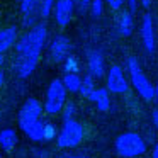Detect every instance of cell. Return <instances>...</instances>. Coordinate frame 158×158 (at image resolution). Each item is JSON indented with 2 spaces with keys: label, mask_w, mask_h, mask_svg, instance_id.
Here are the masks:
<instances>
[{
  "label": "cell",
  "mask_w": 158,
  "mask_h": 158,
  "mask_svg": "<svg viewBox=\"0 0 158 158\" xmlns=\"http://www.w3.org/2000/svg\"><path fill=\"white\" fill-rule=\"evenodd\" d=\"M46 39H48V27L44 22H38L22 36H19L15 43V55L12 60V70L19 78H27L36 70Z\"/></svg>",
  "instance_id": "obj_1"
},
{
  "label": "cell",
  "mask_w": 158,
  "mask_h": 158,
  "mask_svg": "<svg viewBox=\"0 0 158 158\" xmlns=\"http://www.w3.org/2000/svg\"><path fill=\"white\" fill-rule=\"evenodd\" d=\"M146 141L134 131H124L114 141V151L121 158H138L146 153Z\"/></svg>",
  "instance_id": "obj_2"
},
{
  "label": "cell",
  "mask_w": 158,
  "mask_h": 158,
  "mask_svg": "<svg viewBox=\"0 0 158 158\" xmlns=\"http://www.w3.org/2000/svg\"><path fill=\"white\" fill-rule=\"evenodd\" d=\"M126 65H127V73L131 77V83H133L134 90L139 94L141 99L148 100V102L153 100L155 99V85L146 77V73L143 72V68L139 66L138 60L134 56H127Z\"/></svg>",
  "instance_id": "obj_3"
},
{
  "label": "cell",
  "mask_w": 158,
  "mask_h": 158,
  "mask_svg": "<svg viewBox=\"0 0 158 158\" xmlns=\"http://www.w3.org/2000/svg\"><path fill=\"white\" fill-rule=\"evenodd\" d=\"M66 94L68 92H66L61 78H55L49 82L44 102H43V109H44V112L48 116H58V114H61L63 107L66 104Z\"/></svg>",
  "instance_id": "obj_4"
},
{
  "label": "cell",
  "mask_w": 158,
  "mask_h": 158,
  "mask_svg": "<svg viewBox=\"0 0 158 158\" xmlns=\"http://www.w3.org/2000/svg\"><path fill=\"white\" fill-rule=\"evenodd\" d=\"M83 126L77 119L63 121V126L56 136V143L60 148H77L83 141Z\"/></svg>",
  "instance_id": "obj_5"
},
{
  "label": "cell",
  "mask_w": 158,
  "mask_h": 158,
  "mask_svg": "<svg viewBox=\"0 0 158 158\" xmlns=\"http://www.w3.org/2000/svg\"><path fill=\"white\" fill-rule=\"evenodd\" d=\"M44 112L43 109V102L38 100L36 97H29V99L24 100V104L21 106L17 114V124H19V129L24 131L26 127H29L31 124L41 121V116Z\"/></svg>",
  "instance_id": "obj_6"
},
{
  "label": "cell",
  "mask_w": 158,
  "mask_h": 158,
  "mask_svg": "<svg viewBox=\"0 0 158 158\" xmlns=\"http://www.w3.org/2000/svg\"><path fill=\"white\" fill-rule=\"evenodd\" d=\"M107 90L112 94H126L129 90V82L119 65H112L106 73Z\"/></svg>",
  "instance_id": "obj_7"
},
{
  "label": "cell",
  "mask_w": 158,
  "mask_h": 158,
  "mask_svg": "<svg viewBox=\"0 0 158 158\" xmlns=\"http://www.w3.org/2000/svg\"><path fill=\"white\" fill-rule=\"evenodd\" d=\"M72 55V41L68 36L58 34L49 43V56L55 63H63L68 56Z\"/></svg>",
  "instance_id": "obj_8"
},
{
  "label": "cell",
  "mask_w": 158,
  "mask_h": 158,
  "mask_svg": "<svg viewBox=\"0 0 158 158\" xmlns=\"http://www.w3.org/2000/svg\"><path fill=\"white\" fill-rule=\"evenodd\" d=\"M75 14V4L73 0H56L53 7V17L60 27H66L72 22Z\"/></svg>",
  "instance_id": "obj_9"
},
{
  "label": "cell",
  "mask_w": 158,
  "mask_h": 158,
  "mask_svg": "<svg viewBox=\"0 0 158 158\" xmlns=\"http://www.w3.org/2000/svg\"><path fill=\"white\" fill-rule=\"evenodd\" d=\"M19 5H21V15L24 27H32V26L38 24L36 19L39 17L41 0H19Z\"/></svg>",
  "instance_id": "obj_10"
},
{
  "label": "cell",
  "mask_w": 158,
  "mask_h": 158,
  "mask_svg": "<svg viewBox=\"0 0 158 158\" xmlns=\"http://www.w3.org/2000/svg\"><path fill=\"white\" fill-rule=\"evenodd\" d=\"M87 68H89V75L94 80H100L106 77V61L100 51L92 49L87 55Z\"/></svg>",
  "instance_id": "obj_11"
},
{
  "label": "cell",
  "mask_w": 158,
  "mask_h": 158,
  "mask_svg": "<svg viewBox=\"0 0 158 158\" xmlns=\"http://www.w3.org/2000/svg\"><path fill=\"white\" fill-rule=\"evenodd\" d=\"M141 41L143 46L148 53L155 51L156 46V38H155V26H153V19L150 14H144L141 19Z\"/></svg>",
  "instance_id": "obj_12"
},
{
  "label": "cell",
  "mask_w": 158,
  "mask_h": 158,
  "mask_svg": "<svg viewBox=\"0 0 158 158\" xmlns=\"http://www.w3.org/2000/svg\"><path fill=\"white\" fill-rule=\"evenodd\" d=\"M19 39V29L17 26H7L0 29V55H5L15 46Z\"/></svg>",
  "instance_id": "obj_13"
},
{
  "label": "cell",
  "mask_w": 158,
  "mask_h": 158,
  "mask_svg": "<svg viewBox=\"0 0 158 158\" xmlns=\"http://www.w3.org/2000/svg\"><path fill=\"white\" fill-rule=\"evenodd\" d=\"M19 143V136L17 131L12 129V127H5V129L0 131V150L5 151V153H10L15 150Z\"/></svg>",
  "instance_id": "obj_14"
},
{
  "label": "cell",
  "mask_w": 158,
  "mask_h": 158,
  "mask_svg": "<svg viewBox=\"0 0 158 158\" xmlns=\"http://www.w3.org/2000/svg\"><path fill=\"white\" fill-rule=\"evenodd\" d=\"M134 29V21H133V14L129 10H121L119 17H117V31L123 38H129L133 34Z\"/></svg>",
  "instance_id": "obj_15"
},
{
  "label": "cell",
  "mask_w": 158,
  "mask_h": 158,
  "mask_svg": "<svg viewBox=\"0 0 158 158\" xmlns=\"http://www.w3.org/2000/svg\"><path fill=\"white\" fill-rule=\"evenodd\" d=\"M89 100H92L95 104V107L100 112H107L110 109V97H109V90L107 89H95Z\"/></svg>",
  "instance_id": "obj_16"
},
{
  "label": "cell",
  "mask_w": 158,
  "mask_h": 158,
  "mask_svg": "<svg viewBox=\"0 0 158 158\" xmlns=\"http://www.w3.org/2000/svg\"><path fill=\"white\" fill-rule=\"evenodd\" d=\"M63 85H65L66 92L70 94H78L80 85H82V77L78 73H65V77L61 78Z\"/></svg>",
  "instance_id": "obj_17"
},
{
  "label": "cell",
  "mask_w": 158,
  "mask_h": 158,
  "mask_svg": "<svg viewBox=\"0 0 158 158\" xmlns=\"http://www.w3.org/2000/svg\"><path fill=\"white\" fill-rule=\"evenodd\" d=\"M97 87H95V80L92 78L90 75H87V77H83L82 78V85H80V95L82 97H85V99H90V95L94 94V90H95Z\"/></svg>",
  "instance_id": "obj_18"
},
{
  "label": "cell",
  "mask_w": 158,
  "mask_h": 158,
  "mask_svg": "<svg viewBox=\"0 0 158 158\" xmlns=\"http://www.w3.org/2000/svg\"><path fill=\"white\" fill-rule=\"evenodd\" d=\"M63 72L65 73H78L80 72V60L75 55H70L63 61Z\"/></svg>",
  "instance_id": "obj_19"
},
{
  "label": "cell",
  "mask_w": 158,
  "mask_h": 158,
  "mask_svg": "<svg viewBox=\"0 0 158 158\" xmlns=\"http://www.w3.org/2000/svg\"><path fill=\"white\" fill-rule=\"evenodd\" d=\"M61 114H63V121L75 119V116H77V106H75V102H72V100L68 102V100H66V104H65V107H63Z\"/></svg>",
  "instance_id": "obj_20"
},
{
  "label": "cell",
  "mask_w": 158,
  "mask_h": 158,
  "mask_svg": "<svg viewBox=\"0 0 158 158\" xmlns=\"http://www.w3.org/2000/svg\"><path fill=\"white\" fill-rule=\"evenodd\" d=\"M92 17H100L104 14V0H90V9H89Z\"/></svg>",
  "instance_id": "obj_21"
},
{
  "label": "cell",
  "mask_w": 158,
  "mask_h": 158,
  "mask_svg": "<svg viewBox=\"0 0 158 158\" xmlns=\"http://www.w3.org/2000/svg\"><path fill=\"white\" fill-rule=\"evenodd\" d=\"M56 0H41V10H39V17L41 19H48L53 12Z\"/></svg>",
  "instance_id": "obj_22"
},
{
  "label": "cell",
  "mask_w": 158,
  "mask_h": 158,
  "mask_svg": "<svg viewBox=\"0 0 158 158\" xmlns=\"http://www.w3.org/2000/svg\"><path fill=\"white\" fill-rule=\"evenodd\" d=\"M43 136H44V141H53L56 136H58V129L53 123H44V129H43Z\"/></svg>",
  "instance_id": "obj_23"
},
{
  "label": "cell",
  "mask_w": 158,
  "mask_h": 158,
  "mask_svg": "<svg viewBox=\"0 0 158 158\" xmlns=\"http://www.w3.org/2000/svg\"><path fill=\"white\" fill-rule=\"evenodd\" d=\"M75 4V10H78V14H85L90 9V0H73Z\"/></svg>",
  "instance_id": "obj_24"
},
{
  "label": "cell",
  "mask_w": 158,
  "mask_h": 158,
  "mask_svg": "<svg viewBox=\"0 0 158 158\" xmlns=\"http://www.w3.org/2000/svg\"><path fill=\"white\" fill-rule=\"evenodd\" d=\"M104 2H106L112 10H119V9H123V5H124L126 0H104Z\"/></svg>",
  "instance_id": "obj_25"
},
{
  "label": "cell",
  "mask_w": 158,
  "mask_h": 158,
  "mask_svg": "<svg viewBox=\"0 0 158 158\" xmlns=\"http://www.w3.org/2000/svg\"><path fill=\"white\" fill-rule=\"evenodd\" d=\"M126 2H127V7H129V12L134 14L138 10V0H126Z\"/></svg>",
  "instance_id": "obj_26"
},
{
  "label": "cell",
  "mask_w": 158,
  "mask_h": 158,
  "mask_svg": "<svg viewBox=\"0 0 158 158\" xmlns=\"http://www.w3.org/2000/svg\"><path fill=\"white\" fill-rule=\"evenodd\" d=\"M151 117H153V124L158 127V109H153V112H151Z\"/></svg>",
  "instance_id": "obj_27"
},
{
  "label": "cell",
  "mask_w": 158,
  "mask_h": 158,
  "mask_svg": "<svg viewBox=\"0 0 158 158\" xmlns=\"http://www.w3.org/2000/svg\"><path fill=\"white\" fill-rule=\"evenodd\" d=\"M139 2H141V5H143L144 9H150V5H151L153 0H139Z\"/></svg>",
  "instance_id": "obj_28"
},
{
  "label": "cell",
  "mask_w": 158,
  "mask_h": 158,
  "mask_svg": "<svg viewBox=\"0 0 158 158\" xmlns=\"http://www.w3.org/2000/svg\"><path fill=\"white\" fill-rule=\"evenodd\" d=\"M151 158H158V143L153 146V151H151Z\"/></svg>",
  "instance_id": "obj_29"
},
{
  "label": "cell",
  "mask_w": 158,
  "mask_h": 158,
  "mask_svg": "<svg viewBox=\"0 0 158 158\" xmlns=\"http://www.w3.org/2000/svg\"><path fill=\"white\" fill-rule=\"evenodd\" d=\"M4 83H5V75H4V72L0 70V89L4 87Z\"/></svg>",
  "instance_id": "obj_30"
},
{
  "label": "cell",
  "mask_w": 158,
  "mask_h": 158,
  "mask_svg": "<svg viewBox=\"0 0 158 158\" xmlns=\"http://www.w3.org/2000/svg\"><path fill=\"white\" fill-rule=\"evenodd\" d=\"M61 158H85L82 155H68V156H61Z\"/></svg>",
  "instance_id": "obj_31"
},
{
  "label": "cell",
  "mask_w": 158,
  "mask_h": 158,
  "mask_svg": "<svg viewBox=\"0 0 158 158\" xmlns=\"http://www.w3.org/2000/svg\"><path fill=\"white\" fill-rule=\"evenodd\" d=\"M4 63H5V56H4V55H0V68L4 66Z\"/></svg>",
  "instance_id": "obj_32"
},
{
  "label": "cell",
  "mask_w": 158,
  "mask_h": 158,
  "mask_svg": "<svg viewBox=\"0 0 158 158\" xmlns=\"http://www.w3.org/2000/svg\"><path fill=\"white\" fill-rule=\"evenodd\" d=\"M155 100L158 102V83L155 85Z\"/></svg>",
  "instance_id": "obj_33"
},
{
  "label": "cell",
  "mask_w": 158,
  "mask_h": 158,
  "mask_svg": "<svg viewBox=\"0 0 158 158\" xmlns=\"http://www.w3.org/2000/svg\"><path fill=\"white\" fill-rule=\"evenodd\" d=\"M138 158H143V156H138Z\"/></svg>",
  "instance_id": "obj_34"
}]
</instances>
